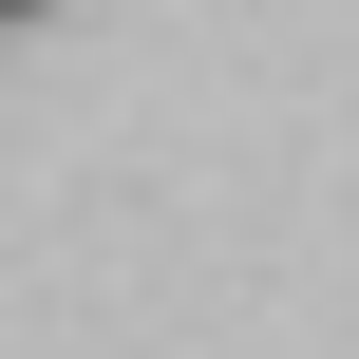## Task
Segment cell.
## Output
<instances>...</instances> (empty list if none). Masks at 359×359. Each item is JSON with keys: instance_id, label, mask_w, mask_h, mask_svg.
I'll return each mask as SVG.
<instances>
[{"instance_id": "1", "label": "cell", "mask_w": 359, "mask_h": 359, "mask_svg": "<svg viewBox=\"0 0 359 359\" xmlns=\"http://www.w3.org/2000/svg\"><path fill=\"white\" fill-rule=\"evenodd\" d=\"M38 19H57V0H0V38H38Z\"/></svg>"}]
</instances>
